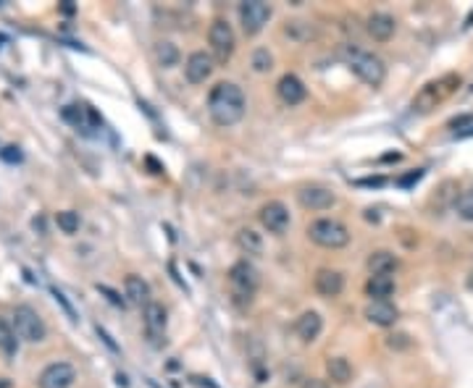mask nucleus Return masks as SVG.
<instances>
[{
    "label": "nucleus",
    "mask_w": 473,
    "mask_h": 388,
    "mask_svg": "<svg viewBox=\"0 0 473 388\" xmlns=\"http://www.w3.org/2000/svg\"><path fill=\"white\" fill-rule=\"evenodd\" d=\"M124 291H127V299H129L131 304H137V307H147L153 299H150V286L145 278L140 275H127V281H124Z\"/></svg>",
    "instance_id": "nucleus-19"
},
{
    "label": "nucleus",
    "mask_w": 473,
    "mask_h": 388,
    "mask_svg": "<svg viewBox=\"0 0 473 388\" xmlns=\"http://www.w3.org/2000/svg\"><path fill=\"white\" fill-rule=\"evenodd\" d=\"M261 286V275L248 260H239L229 268V291L236 304H250Z\"/></svg>",
    "instance_id": "nucleus-3"
},
{
    "label": "nucleus",
    "mask_w": 473,
    "mask_h": 388,
    "mask_svg": "<svg viewBox=\"0 0 473 388\" xmlns=\"http://www.w3.org/2000/svg\"><path fill=\"white\" fill-rule=\"evenodd\" d=\"M297 200L305 210H328L337 202V194L326 186H302L297 192Z\"/></svg>",
    "instance_id": "nucleus-13"
},
{
    "label": "nucleus",
    "mask_w": 473,
    "mask_h": 388,
    "mask_svg": "<svg viewBox=\"0 0 473 388\" xmlns=\"http://www.w3.org/2000/svg\"><path fill=\"white\" fill-rule=\"evenodd\" d=\"M302 388H328L326 380H321V378H308L305 383H302Z\"/></svg>",
    "instance_id": "nucleus-33"
},
{
    "label": "nucleus",
    "mask_w": 473,
    "mask_h": 388,
    "mask_svg": "<svg viewBox=\"0 0 473 388\" xmlns=\"http://www.w3.org/2000/svg\"><path fill=\"white\" fill-rule=\"evenodd\" d=\"M344 61L355 71V77L360 81H366L368 87H381L384 79H387V66L379 55L366 50H358V48H347L344 50Z\"/></svg>",
    "instance_id": "nucleus-2"
},
{
    "label": "nucleus",
    "mask_w": 473,
    "mask_h": 388,
    "mask_svg": "<svg viewBox=\"0 0 473 388\" xmlns=\"http://www.w3.org/2000/svg\"><path fill=\"white\" fill-rule=\"evenodd\" d=\"M397 268H400V260H397V255L387 252V249H379V252H373L368 258V271H371V275H389Z\"/></svg>",
    "instance_id": "nucleus-21"
},
{
    "label": "nucleus",
    "mask_w": 473,
    "mask_h": 388,
    "mask_svg": "<svg viewBox=\"0 0 473 388\" xmlns=\"http://www.w3.org/2000/svg\"><path fill=\"white\" fill-rule=\"evenodd\" d=\"M55 223H58L61 231L71 236V233L79 231V223H82V220H79V213H74V210H61V213L55 215Z\"/></svg>",
    "instance_id": "nucleus-25"
},
{
    "label": "nucleus",
    "mask_w": 473,
    "mask_h": 388,
    "mask_svg": "<svg viewBox=\"0 0 473 388\" xmlns=\"http://www.w3.org/2000/svg\"><path fill=\"white\" fill-rule=\"evenodd\" d=\"M236 244L242 246L248 255H261L263 252L261 233L252 231V229H239V231H236Z\"/></svg>",
    "instance_id": "nucleus-24"
},
{
    "label": "nucleus",
    "mask_w": 473,
    "mask_h": 388,
    "mask_svg": "<svg viewBox=\"0 0 473 388\" xmlns=\"http://www.w3.org/2000/svg\"><path fill=\"white\" fill-rule=\"evenodd\" d=\"M313 286L321 297H340L342 291H344V275L340 271H331V268H321V271L315 273Z\"/></svg>",
    "instance_id": "nucleus-14"
},
{
    "label": "nucleus",
    "mask_w": 473,
    "mask_h": 388,
    "mask_svg": "<svg viewBox=\"0 0 473 388\" xmlns=\"http://www.w3.org/2000/svg\"><path fill=\"white\" fill-rule=\"evenodd\" d=\"M308 236L324 249H342L350 244V231L347 226L334 218H318L308 226Z\"/></svg>",
    "instance_id": "nucleus-5"
},
{
    "label": "nucleus",
    "mask_w": 473,
    "mask_h": 388,
    "mask_svg": "<svg viewBox=\"0 0 473 388\" xmlns=\"http://www.w3.org/2000/svg\"><path fill=\"white\" fill-rule=\"evenodd\" d=\"M0 349L13 354L16 351V333H13L11 323L6 318H0Z\"/></svg>",
    "instance_id": "nucleus-26"
},
{
    "label": "nucleus",
    "mask_w": 473,
    "mask_h": 388,
    "mask_svg": "<svg viewBox=\"0 0 473 388\" xmlns=\"http://www.w3.org/2000/svg\"><path fill=\"white\" fill-rule=\"evenodd\" d=\"M245 92L239 90L232 81H221L216 84L208 95V113L219 126H234L245 118Z\"/></svg>",
    "instance_id": "nucleus-1"
},
{
    "label": "nucleus",
    "mask_w": 473,
    "mask_h": 388,
    "mask_svg": "<svg viewBox=\"0 0 473 388\" xmlns=\"http://www.w3.org/2000/svg\"><path fill=\"white\" fill-rule=\"evenodd\" d=\"M420 176H423V171H413V173H407V176L400 179V186H410V184L420 182Z\"/></svg>",
    "instance_id": "nucleus-32"
},
{
    "label": "nucleus",
    "mask_w": 473,
    "mask_h": 388,
    "mask_svg": "<svg viewBox=\"0 0 473 388\" xmlns=\"http://www.w3.org/2000/svg\"><path fill=\"white\" fill-rule=\"evenodd\" d=\"M213 58H210L205 50H195L189 58H187V64H184V77L189 84H203L205 79L213 74Z\"/></svg>",
    "instance_id": "nucleus-12"
},
{
    "label": "nucleus",
    "mask_w": 473,
    "mask_h": 388,
    "mask_svg": "<svg viewBox=\"0 0 473 388\" xmlns=\"http://www.w3.org/2000/svg\"><path fill=\"white\" fill-rule=\"evenodd\" d=\"M208 42H210V50L216 55V61L219 64H226L229 58H232V52H234V29L232 24L226 21V19H216L208 29Z\"/></svg>",
    "instance_id": "nucleus-7"
},
{
    "label": "nucleus",
    "mask_w": 473,
    "mask_h": 388,
    "mask_svg": "<svg viewBox=\"0 0 473 388\" xmlns=\"http://www.w3.org/2000/svg\"><path fill=\"white\" fill-rule=\"evenodd\" d=\"M268 19H271V6L268 3L248 0V3L239 6V21H242L245 35H258L263 26L268 24Z\"/></svg>",
    "instance_id": "nucleus-8"
},
{
    "label": "nucleus",
    "mask_w": 473,
    "mask_h": 388,
    "mask_svg": "<svg viewBox=\"0 0 473 388\" xmlns=\"http://www.w3.org/2000/svg\"><path fill=\"white\" fill-rule=\"evenodd\" d=\"M295 331H297V336H300L305 344H313L315 338L321 336V331H324V320H321V315L315 310H308L297 318Z\"/></svg>",
    "instance_id": "nucleus-17"
},
{
    "label": "nucleus",
    "mask_w": 473,
    "mask_h": 388,
    "mask_svg": "<svg viewBox=\"0 0 473 388\" xmlns=\"http://www.w3.org/2000/svg\"><path fill=\"white\" fill-rule=\"evenodd\" d=\"M366 318L373 325L389 328V325L397 323V318H400V310L394 307L392 302H368V304H366Z\"/></svg>",
    "instance_id": "nucleus-16"
},
{
    "label": "nucleus",
    "mask_w": 473,
    "mask_h": 388,
    "mask_svg": "<svg viewBox=\"0 0 473 388\" xmlns=\"http://www.w3.org/2000/svg\"><path fill=\"white\" fill-rule=\"evenodd\" d=\"M142 318H145V333H147V338H150L156 347H160V344L166 341L163 336H166V323H169L163 304L150 302V304L142 310Z\"/></svg>",
    "instance_id": "nucleus-11"
},
{
    "label": "nucleus",
    "mask_w": 473,
    "mask_h": 388,
    "mask_svg": "<svg viewBox=\"0 0 473 388\" xmlns=\"http://www.w3.org/2000/svg\"><path fill=\"white\" fill-rule=\"evenodd\" d=\"M271 66H274V58H271V52H268V50H255V52H252V68H255L258 74L271 71Z\"/></svg>",
    "instance_id": "nucleus-28"
},
{
    "label": "nucleus",
    "mask_w": 473,
    "mask_h": 388,
    "mask_svg": "<svg viewBox=\"0 0 473 388\" xmlns=\"http://www.w3.org/2000/svg\"><path fill=\"white\" fill-rule=\"evenodd\" d=\"M458 87H460V77H455V74H447V77H442L439 81L426 84V87L416 95V100H413V110H418V113H429L432 108H436L439 103H445L447 97L458 90Z\"/></svg>",
    "instance_id": "nucleus-6"
},
{
    "label": "nucleus",
    "mask_w": 473,
    "mask_h": 388,
    "mask_svg": "<svg viewBox=\"0 0 473 388\" xmlns=\"http://www.w3.org/2000/svg\"><path fill=\"white\" fill-rule=\"evenodd\" d=\"M258 220H261V226L266 229L268 233H276V236H281V233L289 229V210L284 202H266L261 207V213H258Z\"/></svg>",
    "instance_id": "nucleus-9"
},
{
    "label": "nucleus",
    "mask_w": 473,
    "mask_h": 388,
    "mask_svg": "<svg viewBox=\"0 0 473 388\" xmlns=\"http://www.w3.org/2000/svg\"><path fill=\"white\" fill-rule=\"evenodd\" d=\"M368 35L373 39H379V42H387V39L394 35V29H397V21H394V16L389 13H371L368 16Z\"/></svg>",
    "instance_id": "nucleus-18"
},
{
    "label": "nucleus",
    "mask_w": 473,
    "mask_h": 388,
    "mask_svg": "<svg viewBox=\"0 0 473 388\" xmlns=\"http://www.w3.org/2000/svg\"><path fill=\"white\" fill-rule=\"evenodd\" d=\"M13 383L8 380V378H0V388H11Z\"/></svg>",
    "instance_id": "nucleus-34"
},
{
    "label": "nucleus",
    "mask_w": 473,
    "mask_h": 388,
    "mask_svg": "<svg viewBox=\"0 0 473 388\" xmlns=\"http://www.w3.org/2000/svg\"><path fill=\"white\" fill-rule=\"evenodd\" d=\"M0 157H3L6 163H21V160H24V153H21V147L8 144V147H3V150H0Z\"/></svg>",
    "instance_id": "nucleus-29"
},
{
    "label": "nucleus",
    "mask_w": 473,
    "mask_h": 388,
    "mask_svg": "<svg viewBox=\"0 0 473 388\" xmlns=\"http://www.w3.org/2000/svg\"><path fill=\"white\" fill-rule=\"evenodd\" d=\"M468 291H471V294H473V273H471V275H468Z\"/></svg>",
    "instance_id": "nucleus-35"
},
{
    "label": "nucleus",
    "mask_w": 473,
    "mask_h": 388,
    "mask_svg": "<svg viewBox=\"0 0 473 388\" xmlns=\"http://www.w3.org/2000/svg\"><path fill=\"white\" fill-rule=\"evenodd\" d=\"M455 210H458V215L463 220H468V223H473V189H468V192H463L455 200Z\"/></svg>",
    "instance_id": "nucleus-27"
},
{
    "label": "nucleus",
    "mask_w": 473,
    "mask_h": 388,
    "mask_svg": "<svg viewBox=\"0 0 473 388\" xmlns=\"http://www.w3.org/2000/svg\"><path fill=\"white\" fill-rule=\"evenodd\" d=\"M326 373H328V378H331L334 383L344 386V383H350V378H353V365L347 362L344 357H328V360H326Z\"/></svg>",
    "instance_id": "nucleus-22"
},
{
    "label": "nucleus",
    "mask_w": 473,
    "mask_h": 388,
    "mask_svg": "<svg viewBox=\"0 0 473 388\" xmlns=\"http://www.w3.org/2000/svg\"><path fill=\"white\" fill-rule=\"evenodd\" d=\"M11 328H13V333L21 338V341H26V344H39V341H45V336H48L45 320H42L37 315V310H32L29 304L13 307Z\"/></svg>",
    "instance_id": "nucleus-4"
},
{
    "label": "nucleus",
    "mask_w": 473,
    "mask_h": 388,
    "mask_svg": "<svg viewBox=\"0 0 473 388\" xmlns=\"http://www.w3.org/2000/svg\"><path fill=\"white\" fill-rule=\"evenodd\" d=\"M276 92H279V100L284 105H289V108H292V105H300L302 100H305V95H308L305 84H302L295 74H284V77L279 79Z\"/></svg>",
    "instance_id": "nucleus-15"
},
{
    "label": "nucleus",
    "mask_w": 473,
    "mask_h": 388,
    "mask_svg": "<svg viewBox=\"0 0 473 388\" xmlns=\"http://www.w3.org/2000/svg\"><path fill=\"white\" fill-rule=\"evenodd\" d=\"M156 61L163 68L176 66L179 64V48L174 42H169V39H160V42H156Z\"/></svg>",
    "instance_id": "nucleus-23"
},
{
    "label": "nucleus",
    "mask_w": 473,
    "mask_h": 388,
    "mask_svg": "<svg viewBox=\"0 0 473 388\" xmlns=\"http://www.w3.org/2000/svg\"><path fill=\"white\" fill-rule=\"evenodd\" d=\"M366 294L371 302H389L394 294V278L392 275H371L366 281Z\"/></svg>",
    "instance_id": "nucleus-20"
},
{
    "label": "nucleus",
    "mask_w": 473,
    "mask_h": 388,
    "mask_svg": "<svg viewBox=\"0 0 473 388\" xmlns=\"http://www.w3.org/2000/svg\"><path fill=\"white\" fill-rule=\"evenodd\" d=\"M77 380V370L68 362H53L48 365L37 378L39 388H71Z\"/></svg>",
    "instance_id": "nucleus-10"
},
{
    "label": "nucleus",
    "mask_w": 473,
    "mask_h": 388,
    "mask_svg": "<svg viewBox=\"0 0 473 388\" xmlns=\"http://www.w3.org/2000/svg\"><path fill=\"white\" fill-rule=\"evenodd\" d=\"M452 126L460 137H468V134H473V116H463L460 121H452Z\"/></svg>",
    "instance_id": "nucleus-30"
},
{
    "label": "nucleus",
    "mask_w": 473,
    "mask_h": 388,
    "mask_svg": "<svg viewBox=\"0 0 473 388\" xmlns=\"http://www.w3.org/2000/svg\"><path fill=\"white\" fill-rule=\"evenodd\" d=\"M98 291H103L105 297L111 299V302H113L116 307H127V302H124V299L118 297V294H116V291H113V289H108V286H100V284H98Z\"/></svg>",
    "instance_id": "nucleus-31"
}]
</instances>
